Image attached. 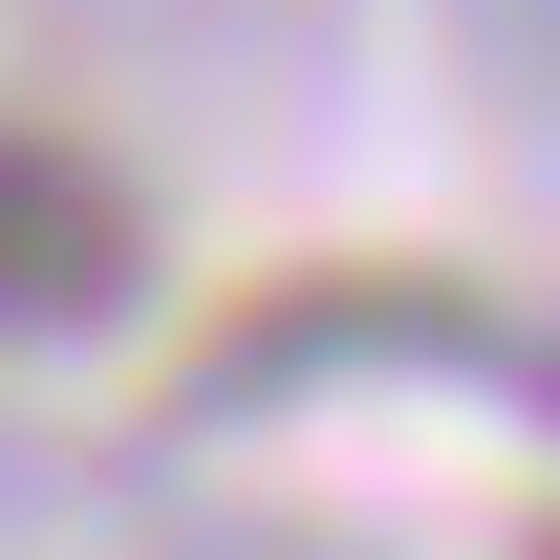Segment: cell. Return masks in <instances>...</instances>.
<instances>
[{"label":"cell","instance_id":"cell-1","mask_svg":"<svg viewBox=\"0 0 560 560\" xmlns=\"http://www.w3.org/2000/svg\"><path fill=\"white\" fill-rule=\"evenodd\" d=\"M130 302H151V215L66 130H0V324L66 346V324H130Z\"/></svg>","mask_w":560,"mask_h":560}]
</instances>
